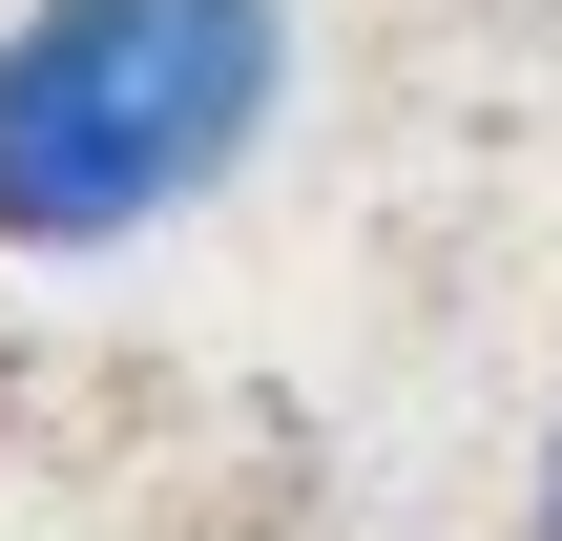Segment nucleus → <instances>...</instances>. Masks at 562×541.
<instances>
[{"label":"nucleus","mask_w":562,"mask_h":541,"mask_svg":"<svg viewBox=\"0 0 562 541\" xmlns=\"http://www.w3.org/2000/svg\"><path fill=\"white\" fill-rule=\"evenodd\" d=\"M292 104V0H21L0 21V250H146Z\"/></svg>","instance_id":"nucleus-1"},{"label":"nucleus","mask_w":562,"mask_h":541,"mask_svg":"<svg viewBox=\"0 0 562 541\" xmlns=\"http://www.w3.org/2000/svg\"><path fill=\"white\" fill-rule=\"evenodd\" d=\"M521 541H562V417H542V480H521Z\"/></svg>","instance_id":"nucleus-2"}]
</instances>
